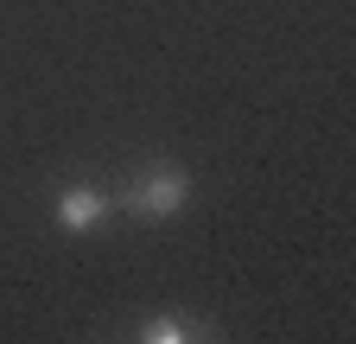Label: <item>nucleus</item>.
<instances>
[{"label": "nucleus", "mask_w": 356, "mask_h": 344, "mask_svg": "<svg viewBox=\"0 0 356 344\" xmlns=\"http://www.w3.org/2000/svg\"><path fill=\"white\" fill-rule=\"evenodd\" d=\"M134 338H147V344H178V338H197V325L178 319V313H153V319L134 325Z\"/></svg>", "instance_id": "3"}, {"label": "nucleus", "mask_w": 356, "mask_h": 344, "mask_svg": "<svg viewBox=\"0 0 356 344\" xmlns=\"http://www.w3.org/2000/svg\"><path fill=\"white\" fill-rule=\"evenodd\" d=\"M51 217H58V230H64V236H89V230L108 217V191H102V185H64Z\"/></svg>", "instance_id": "2"}, {"label": "nucleus", "mask_w": 356, "mask_h": 344, "mask_svg": "<svg viewBox=\"0 0 356 344\" xmlns=\"http://www.w3.org/2000/svg\"><path fill=\"white\" fill-rule=\"evenodd\" d=\"M185 198H191V179H185L172 159L140 166V172H134V185H127V210H134L140 224H165V217H178V210H185Z\"/></svg>", "instance_id": "1"}]
</instances>
